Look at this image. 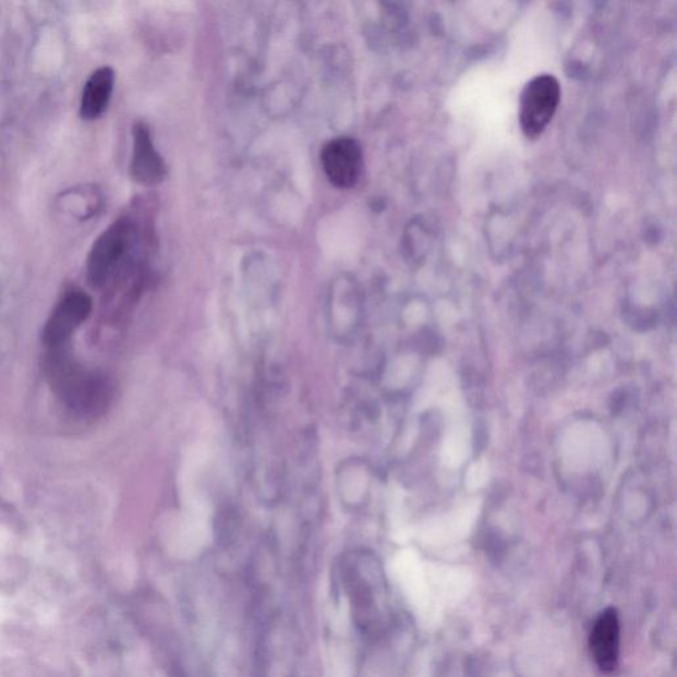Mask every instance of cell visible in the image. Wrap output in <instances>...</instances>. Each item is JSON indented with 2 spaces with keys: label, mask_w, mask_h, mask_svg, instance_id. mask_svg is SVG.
Returning <instances> with one entry per match:
<instances>
[{
  "label": "cell",
  "mask_w": 677,
  "mask_h": 677,
  "mask_svg": "<svg viewBox=\"0 0 677 677\" xmlns=\"http://www.w3.org/2000/svg\"><path fill=\"white\" fill-rule=\"evenodd\" d=\"M47 372L52 387L68 407L80 413H97L107 407L110 384L107 378L85 371L73 362L64 346L51 348Z\"/></svg>",
  "instance_id": "6da1fadb"
},
{
  "label": "cell",
  "mask_w": 677,
  "mask_h": 677,
  "mask_svg": "<svg viewBox=\"0 0 677 677\" xmlns=\"http://www.w3.org/2000/svg\"><path fill=\"white\" fill-rule=\"evenodd\" d=\"M560 99V83L552 74H539L524 86L520 96L519 122L528 140H536L545 132Z\"/></svg>",
  "instance_id": "7a4b0ae2"
},
{
  "label": "cell",
  "mask_w": 677,
  "mask_h": 677,
  "mask_svg": "<svg viewBox=\"0 0 677 677\" xmlns=\"http://www.w3.org/2000/svg\"><path fill=\"white\" fill-rule=\"evenodd\" d=\"M130 240H132V226L125 219L118 220L96 240L86 263V276L93 288H102L108 281L111 271L125 256Z\"/></svg>",
  "instance_id": "3957f363"
},
{
  "label": "cell",
  "mask_w": 677,
  "mask_h": 677,
  "mask_svg": "<svg viewBox=\"0 0 677 677\" xmlns=\"http://www.w3.org/2000/svg\"><path fill=\"white\" fill-rule=\"evenodd\" d=\"M322 166L335 188H355L363 171V152L359 142L348 136L328 142L322 150Z\"/></svg>",
  "instance_id": "277c9868"
},
{
  "label": "cell",
  "mask_w": 677,
  "mask_h": 677,
  "mask_svg": "<svg viewBox=\"0 0 677 677\" xmlns=\"http://www.w3.org/2000/svg\"><path fill=\"white\" fill-rule=\"evenodd\" d=\"M92 298L84 291L73 290L61 300L47 321L43 341L49 348L65 346L74 331L89 318Z\"/></svg>",
  "instance_id": "5b68a950"
},
{
  "label": "cell",
  "mask_w": 677,
  "mask_h": 677,
  "mask_svg": "<svg viewBox=\"0 0 677 677\" xmlns=\"http://www.w3.org/2000/svg\"><path fill=\"white\" fill-rule=\"evenodd\" d=\"M135 182L143 185H155L164 182L166 165L155 148L150 130L145 123H135L133 129V157L130 166Z\"/></svg>",
  "instance_id": "8992f818"
},
{
  "label": "cell",
  "mask_w": 677,
  "mask_h": 677,
  "mask_svg": "<svg viewBox=\"0 0 677 677\" xmlns=\"http://www.w3.org/2000/svg\"><path fill=\"white\" fill-rule=\"evenodd\" d=\"M620 648V626L615 608H606L600 615L590 637V649L597 666L604 673H612L618 666Z\"/></svg>",
  "instance_id": "52a82bcc"
},
{
  "label": "cell",
  "mask_w": 677,
  "mask_h": 677,
  "mask_svg": "<svg viewBox=\"0 0 677 677\" xmlns=\"http://www.w3.org/2000/svg\"><path fill=\"white\" fill-rule=\"evenodd\" d=\"M116 85L113 68L102 67L86 81L80 102V117L84 121H96L107 111Z\"/></svg>",
  "instance_id": "ba28073f"
}]
</instances>
